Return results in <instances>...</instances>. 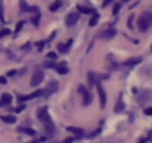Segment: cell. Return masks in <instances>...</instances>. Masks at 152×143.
<instances>
[{"instance_id":"34","label":"cell","mask_w":152,"mask_h":143,"mask_svg":"<svg viewBox=\"0 0 152 143\" xmlns=\"http://www.w3.org/2000/svg\"><path fill=\"white\" fill-rule=\"evenodd\" d=\"M99 134H100V130H97L96 133H91V134H90V137H96V136H99Z\"/></svg>"},{"instance_id":"16","label":"cell","mask_w":152,"mask_h":143,"mask_svg":"<svg viewBox=\"0 0 152 143\" xmlns=\"http://www.w3.org/2000/svg\"><path fill=\"white\" fill-rule=\"evenodd\" d=\"M2 119H3V122H6V124H15V116H12V115H5V116H2Z\"/></svg>"},{"instance_id":"11","label":"cell","mask_w":152,"mask_h":143,"mask_svg":"<svg viewBox=\"0 0 152 143\" xmlns=\"http://www.w3.org/2000/svg\"><path fill=\"white\" fill-rule=\"evenodd\" d=\"M11 101H12V96H11V94H3L2 98H0V104H2V106L9 104Z\"/></svg>"},{"instance_id":"29","label":"cell","mask_w":152,"mask_h":143,"mask_svg":"<svg viewBox=\"0 0 152 143\" xmlns=\"http://www.w3.org/2000/svg\"><path fill=\"white\" fill-rule=\"evenodd\" d=\"M24 109H26V106H24V104H20V106H18V107H17L15 110H17V112H23Z\"/></svg>"},{"instance_id":"18","label":"cell","mask_w":152,"mask_h":143,"mask_svg":"<svg viewBox=\"0 0 152 143\" xmlns=\"http://www.w3.org/2000/svg\"><path fill=\"white\" fill-rule=\"evenodd\" d=\"M18 131H20V133H26V134H30V136H34V134H36V131H34L33 128H18Z\"/></svg>"},{"instance_id":"8","label":"cell","mask_w":152,"mask_h":143,"mask_svg":"<svg viewBox=\"0 0 152 143\" xmlns=\"http://www.w3.org/2000/svg\"><path fill=\"white\" fill-rule=\"evenodd\" d=\"M67 131H70L72 134L78 136V137H82L84 136V130L82 128H78V127H67Z\"/></svg>"},{"instance_id":"25","label":"cell","mask_w":152,"mask_h":143,"mask_svg":"<svg viewBox=\"0 0 152 143\" xmlns=\"http://www.w3.org/2000/svg\"><path fill=\"white\" fill-rule=\"evenodd\" d=\"M24 24H26L24 21H20V23L17 24V28H15V33H18V31H20V30L23 28V26H24Z\"/></svg>"},{"instance_id":"10","label":"cell","mask_w":152,"mask_h":143,"mask_svg":"<svg viewBox=\"0 0 152 143\" xmlns=\"http://www.w3.org/2000/svg\"><path fill=\"white\" fill-rule=\"evenodd\" d=\"M115 34H116V30H115V28H107V30L102 34V37H103V39H112Z\"/></svg>"},{"instance_id":"36","label":"cell","mask_w":152,"mask_h":143,"mask_svg":"<svg viewBox=\"0 0 152 143\" xmlns=\"http://www.w3.org/2000/svg\"><path fill=\"white\" fill-rule=\"evenodd\" d=\"M148 139H149V134H148V137H145V139H142V140H140L139 143H146V140H148Z\"/></svg>"},{"instance_id":"35","label":"cell","mask_w":152,"mask_h":143,"mask_svg":"<svg viewBox=\"0 0 152 143\" xmlns=\"http://www.w3.org/2000/svg\"><path fill=\"white\" fill-rule=\"evenodd\" d=\"M15 72H17V70H9V72H8V76H14Z\"/></svg>"},{"instance_id":"1","label":"cell","mask_w":152,"mask_h":143,"mask_svg":"<svg viewBox=\"0 0 152 143\" xmlns=\"http://www.w3.org/2000/svg\"><path fill=\"white\" fill-rule=\"evenodd\" d=\"M152 26V14L151 12H142V15L137 18V28L140 31H146Z\"/></svg>"},{"instance_id":"7","label":"cell","mask_w":152,"mask_h":143,"mask_svg":"<svg viewBox=\"0 0 152 143\" xmlns=\"http://www.w3.org/2000/svg\"><path fill=\"white\" fill-rule=\"evenodd\" d=\"M48 118H49V115H48V107H40V109L37 110V119L42 121V122H45Z\"/></svg>"},{"instance_id":"20","label":"cell","mask_w":152,"mask_h":143,"mask_svg":"<svg viewBox=\"0 0 152 143\" xmlns=\"http://www.w3.org/2000/svg\"><path fill=\"white\" fill-rule=\"evenodd\" d=\"M124 107H125V104H124V101H122V100H119V101L116 103V107H115V112H122V110H124Z\"/></svg>"},{"instance_id":"26","label":"cell","mask_w":152,"mask_h":143,"mask_svg":"<svg viewBox=\"0 0 152 143\" xmlns=\"http://www.w3.org/2000/svg\"><path fill=\"white\" fill-rule=\"evenodd\" d=\"M119 9H121V5H119V3H118V5H115V6H113V14H118V12H119Z\"/></svg>"},{"instance_id":"12","label":"cell","mask_w":152,"mask_h":143,"mask_svg":"<svg viewBox=\"0 0 152 143\" xmlns=\"http://www.w3.org/2000/svg\"><path fill=\"white\" fill-rule=\"evenodd\" d=\"M140 61H142V58H140V57H136V58H130V60H127L124 64H125V66H136V64H139Z\"/></svg>"},{"instance_id":"9","label":"cell","mask_w":152,"mask_h":143,"mask_svg":"<svg viewBox=\"0 0 152 143\" xmlns=\"http://www.w3.org/2000/svg\"><path fill=\"white\" fill-rule=\"evenodd\" d=\"M42 94H43L42 91H36V93H33V94H28V96H23V97H20L18 100H20V101H26V100H30V98L39 97V96H42Z\"/></svg>"},{"instance_id":"21","label":"cell","mask_w":152,"mask_h":143,"mask_svg":"<svg viewBox=\"0 0 152 143\" xmlns=\"http://www.w3.org/2000/svg\"><path fill=\"white\" fill-rule=\"evenodd\" d=\"M97 21H99V14H97V12H94V17L90 20V26H91V27H94V26L97 24Z\"/></svg>"},{"instance_id":"17","label":"cell","mask_w":152,"mask_h":143,"mask_svg":"<svg viewBox=\"0 0 152 143\" xmlns=\"http://www.w3.org/2000/svg\"><path fill=\"white\" fill-rule=\"evenodd\" d=\"M70 45H72V40H69V42H67V45H58V51H60V52H63V54H66V52L69 51L67 48H69Z\"/></svg>"},{"instance_id":"32","label":"cell","mask_w":152,"mask_h":143,"mask_svg":"<svg viewBox=\"0 0 152 143\" xmlns=\"http://www.w3.org/2000/svg\"><path fill=\"white\" fill-rule=\"evenodd\" d=\"M128 27H130V28H133V17H130V18H128Z\"/></svg>"},{"instance_id":"5","label":"cell","mask_w":152,"mask_h":143,"mask_svg":"<svg viewBox=\"0 0 152 143\" xmlns=\"http://www.w3.org/2000/svg\"><path fill=\"white\" fill-rule=\"evenodd\" d=\"M78 20H79V14H78V12L69 14L67 18H66V24H67L69 27H70V26H75L76 23H78Z\"/></svg>"},{"instance_id":"4","label":"cell","mask_w":152,"mask_h":143,"mask_svg":"<svg viewBox=\"0 0 152 143\" xmlns=\"http://www.w3.org/2000/svg\"><path fill=\"white\" fill-rule=\"evenodd\" d=\"M96 87H97V93H99V97H100V106L104 107L106 106V91L103 90V87L100 85V82H97Z\"/></svg>"},{"instance_id":"3","label":"cell","mask_w":152,"mask_h":143,"mask_svg":"<svg viewBox=\"0 0 152 143\" xmlns=\"http://www.w3.org/2000/svg\"><path fill=\"white\" fill-rule=\"evenodd\" d=\"M57 90H58V82H57V81H51L49 84H46V88H45V90H43L42 93H43V94H45V96L48 97V96L54 94V93H55Z\"/></svg>"},{"instance_id":"24","label":"cell","mask_w":152,"mask_h":143,"mask_svg":"<svg viewBox=\"0 0 152 143\" xmlns=\"http://www.w3.org/2000/svg\"><path fill=\"white\" fill-rule=\"evenodd\" d=\"M8 34H11V30H9V28L0 30V37H5V36H8Z\"/></svg>"},{"instance_id":"19","label":"cell","mask_w":152,"mask_h":143,"mask_svg":"<svg viewBox=\"0 0 152 143\" xmlns=\"http://www.w3.org/2000/svg\"><path fill=\"white\" fill-rule=\"evenodd\" d=\"M57 72H58L60 75H66L67 72H69V69L66 66H57Z\"/></svg>"},{"instance_id":"2","label":"cell","mask_w":152,"mask_h":143,"mask_svg":"<svg viewBox=\"0 0 152 143\" xmlns=\"http://www.w3.org/2000/svg\"><path fill=\"white\" fill-rule=\"evenodd\" d=\"M42 81H43V72L42 70H36L33 73V76H31V79H30V85L37 87L39 84H42Z\"/></svg>"},{"instance_id":"23","label":"cell","mask_w":152,"mask_h":143,"mask_svg":"<svg viewBox=\"0 0 152 143\" xmlns=\"http://www.w3.org/2000/svg\"><path fill=\"white\" fill-rule=\"evenodd\" d=\"M46 57H48L49 60H57V58H58V54H57V52H48Z\"/></svg>"},{"instance_id":"27","label":"cell","mask_w":152,"mask_h":143,"mask_svg":"<svg viewBox=\"0 0 152 143\" xmlns=\"http://www.w3.org/2000/svg\"><path fill=\"white\" fill-rule=\"evenodd\" d=\"M78 90H79V93H81V94H82V96H84V94H85V93H87V88H85V87H84V85H81V87H79V88H78Z\"/></svg>"},{"instance_id":"15","label":"cell","mask_w":152,"mask_h":143,"mask_svg":"<svg viewBox=\"0 0 152 143\" xmlns=\"http://www.w3.org/2000/svg\"><path fill=\"white\" fill-rule=\"evenodd\" d=\"M91 100H93V96H91V93L87 91V93L84 94V101H82V104H84V106H88V104L91 103Z\"/></svg>"},{"instance_id":"6","label":"cell","mask_w":152,"mask_h":143,"mask_svg":"<svg viewBox=\"0 0 152 143\" xmlns=\"http://www.w3.org/2000/svg\"><path fill=\"white\" fill-rule=\"evenodd\" d=\"M45 122H46V125H45V131H46V136H48V137H52V136L55 134V127H54V124H52V121H51L49 118H48V119H46Z\"/></svg>"},{"instance_id":"33","label":"cell","mask_w":152,"mask_h":143,"mask_svg":"<svg viewBox=\"0 0 152 143\" xmlns=\"http://www.w3.org/2000/svg\"><path fill=\"white\" fill-rule=\"evenodd\" d=\"M0 84H2V85L6 84V78H5V76H0Z\"/></svg>"},{"instance_id":"30","label":"cell","mask_w":152,"mask_h":143,"mask_svg":"<svg viewBox=\"0 0 152 143\" xmlns=\"http://www.w3.org/2000/svg\"><path fill=\"white\" fill-rule=\"evenodd\" d=\"M145 113L146 115H152V107H146L145 109Z\"/></svg>"},{"instance_id":"14","label":"cell","mask_w":152,"mask_h":143,"mask_svg":"<svg viewBox=\"0 0 152 143\" xmlns=\"http://www.w3.org/2000/svg\"><path fill=\"white\" fill-rule=\"evenodd\" d=\"M78 11H79V12H84V14H94V12H96L94 9L87 8V6H82V5H78Z\"/></svg>"},{"instance_id":"22","label":"cell","mask_w":152,"mask_h":143,"mask_svg":"<svg viewBox=\"0 0 152 143\" xmlns=\"http://www.w3.org/2000/svg\"><path fill=\"white\" fill-rule=\"evenodd\" d=\"M20 8H21L24 12H28V9H30V6L26 3V0H21V2H20Z\"/></svg>"},{"instance_id":"28","label":"cell","mask_w":152,"mask_h":143,"mask_svg":"<svg viewBox=\"0 0 152 143\" xmlns=\"http://www.w3.org/2000/svg\"><path fill=\"white\" fill-rule=\"evenodd\" d=\"M31 21H33V24H34V26H37V23H39V14H37L36 17H33V20H31Z\"/></svg>"},{"instance_id":"13","label":"cell","mask_w":152,"mask_h":143,"mask_svg":"<svg viewBox=\"0 0 152 143\" xmlns=\"http://www.w3.org/2000/svg\"><path fill=\"white\" fill-rule=\"evenodd\" d=\"M61 5H63L61 0H55V2L49 6V11H51V12H55L57 9H60V8H61Z\"/></svg>"},{"instance_id":"31","label":"cell","mask_w":152,"mask_h":143,"mask_svg":"<svg viewBox=\"0 0 152 143\" xmlns=\"http://www.w3.org/2000/svg\"><path fill=\"white\" fill-rule=\"evenodd\" d=\"M112 2H113V0H104V2H103V8H106V6H107L109 3H112Z\"/></svg>"}]
</instances>
